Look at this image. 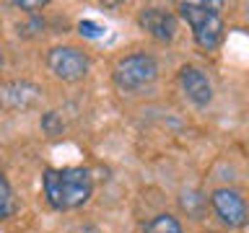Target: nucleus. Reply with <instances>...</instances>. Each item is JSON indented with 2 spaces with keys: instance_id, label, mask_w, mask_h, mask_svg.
Listing matches in <instances>:
<instances>
[{
  "instance_id": "12",
  "label": "nucleus",
  "mask_w": 249,
  "mask_h": 233,
  "mask_svg": "<svg viewBox=\"0 0 249 233\" xmlns=\"http://www.w3.org/2000/svg\"><path fill=\"white\" fill-rule=\"evenodd\" d=\"M78 31H81L83 36H89V39H99L101 34H104V26L96 21H81L78 23Z\"/></svg>"
},
{
  "instance_id": "7",
  "label": "nucleus",
  "mask_w": 249,
  "mask_h": 233,
  "mask_svg": "<svg viewBox=\"0 0 249 233\" xmlns=\"http://www.w3.org/2000/svg\"><path fill=\"white\" fill-rule=\"evenodd\" d=\"M138 23H140V29L148 31V34L153 39H159V42H174V36L179 31L177 16L171 11H166V8H159V5L140 8Z\"/></svg>"
},
{
  "instance_id": "8",
  "label": "nucleus",
  "mask_w": 249,
  "mask_h": 233,
  "mask_svg": "<svg viewBox=\"0 0 249 233\" xmlns=\"http://www.w3.org/2000/svg\"><path fill=\"white\" fill-rule=\"evenodd\" d=\"M179 88L197 109L208 106L213 101V81L197 65H184L179 70Z\"/></svg>"
},
{
  "instance_id": "15",
  "label": "nucleus",
  "mask_w": 249,
  "mask_h": 233,
  "mask_svg": "<svg viewBox=\"0 0 249 233\" xmlns=\"http://www.w3.org/2000/svg\"><path fill=\"white\" fill-rule=\"evenodd\" d=\"M3 62H5V54H3V47H0V70H3Z\"/></svg>"
},
{
  "instance_id": "4",
  "label": "nucleus",
  "mask_w": 249,
  "mask_h": 233,
  "mask_svg": "<svg viewBox=\"0 0 249 233\" xmlns=\"http://www.w3.org/2000/svg\"><path fill=\"white\" fill-rule=\"evenodd\" d=\"M47 67L54 78L65 83H75V81H83L89 75V54L78 47H52L47 52Z\"/></svg>"
},
{
  "instance_id": "5",
  "label": "nucleus",
  "mask_w": 249,
  "mask_h": 233,
  "mask_svg": "<svg viewBox=\"0 0 249 233\" xmlns=\"http://www.w3.org/2000/svg\"><path fill=\"white\" fill-rule=\"evenodd\" d=\"M210 205H213L215 215L221 217L229 228H244L247 225V200L239 189L231 186H221L210 194Z\"/></svg>"
},
{
  "instance_id": "2",
  "label": "nucleus",
  "mask_w": 249,
  "mask_h": 233,
  "mask_svg": "<svg viewBox=\"0 0 249 233\" xmlns=\"http://www.w3.org/2000/svg\"><path fill=\"white\" fill-rule=\"evenodd\" d=\"M179 16L190 23L195 44L205 52H213L223 42V18L215 3H179Z\"/></svg>"
},
{
  "instance_id": "13",
  "label": "nucleus",
  "mask_w": 249,
  "mask_h": 233,
  "mask_svg": "<svg viewBox=\"0 0 249 233\" xmlns=\"http://www.w3.org/2000/svg\"><path fill=\"white\" fill-rule=\"evenodd\" d=\"M42 127L50 132V135H57V132L62 130V124H60V119H57V114H54V112H47L42 116Z\"/></svg>"
},
{
  "instance_id": "3",
  "label": "nucleus",
  "mask_w": 249,
  "mask_h": 233,
  "mask_svg": "<svg viewBox=\"0 0 249 233\" xmlns=\"http://www.w3.org/2000/svg\"><path fill=\"white\" fill-rule=\"evenodd\" d=\"M112 75L120 91H127V93L143 91L151 83H156V78H159V60L148 52L124 54V57L117 60Z\"/></svg>"
},
{
  "instance_id": "10",
  "label": "nucleus",
  "mask_w": 249,
  "mask_h": 233,
  "mask_svg": "<svg viewBox=\"0 0 249 233\" xmlns=\"http://www.w3.org/2000/svg\"><path fill=\"white\" fill-rule=\"evenodd\" d=\"M16 213V200H13V186L5 179V174L0 171V220L11 217Z\"/></svg>"
},
{
  "instance_id": "6",
  "label": "nucleus",
  "mask_w": 249,
  "mask_h": 233,
  "mask_svg": "<svg viewBox=\"0 0 249 233\" xmlns=\"http://www.w3.org/2000/svg\"><path fill=\"white\" fill-rule=\"evenodd\" d=\"M42 104V88L31 81H8L0 85V106L8 112H29Z\"/></svg>"
},
{
  "instance_id": "14",
  "label": "nucleus",
  "mask_w": 249,
  "mask_h": 233,
  "mask_svg": "<svg viewBox=\"0 0 249 233\" xmlns=\"http://www.w3.org/2000/svg\"><path fill=\"white\" fill-rule=\"evenodd\" d=\"M16 8H44L47 3H44V0H31V3H29V0H18V3H13Z\"/></svg>"
},
{
  "instance_id": "11",
  "label": "nucleus",
  "mask_w": 249,
  "mask_h": 233,
  "mask_svg": "<svg viewBox=\"0 0 249 233\" xmlns=\"http://www.w3.org/2000/svg\"><path fill=\"white\" fill-rule=\"evenodd\" d=\"M179 205L187 215L192 217H200L202 215V207H205V197H202L200 192H184L182 197H179Z\"/></svg>"
},
{
  "instance_id": "9",
  "label": "nucleus",
  "mask_w": 249,
  "mask_h": 233,
  "mask_svg": "<svg viewBox=\"0 0 249 233\" xmlns=\"http://www.w3.org/2000/svg\"><path fill=\"white\" fill-rule=\"evenodd\" d=\"M143 233H184V231H182V223L174 215L161 213V215H153L151 220H145Z\"/></svg>"
},
{
  "instance_id": "16",
  "label": "nucleus",
  "mask_w": 249,
  "mask_h": 233,
  "mask_svg": "<svg viewBox=\"0 0 249 233\" xmlns=\"http://www.w3.org/2000/svg\"><path fill=\"white\" fill-rule=\"evenodd\" d=\"M81 233H99V231H96V228H91V225H89V228H83Z\"/></svg>"
},
{
  "instance_id": "1",
  "label": "nucleus",
  "mask_w": 249,
  "mask_h": 233,
  "mask_svg": "<svg viewBox=\"0 0 249 233\" xmlns=\"http://www.w3.org/2000/svg\"><path fill=\"white\" fill-rule=\"evenodd\" d=\"M44 197L54 210H75L86 205L93 194V179L83 166L47 168L42 176Z\"/></svg>"
}]
</instances>
